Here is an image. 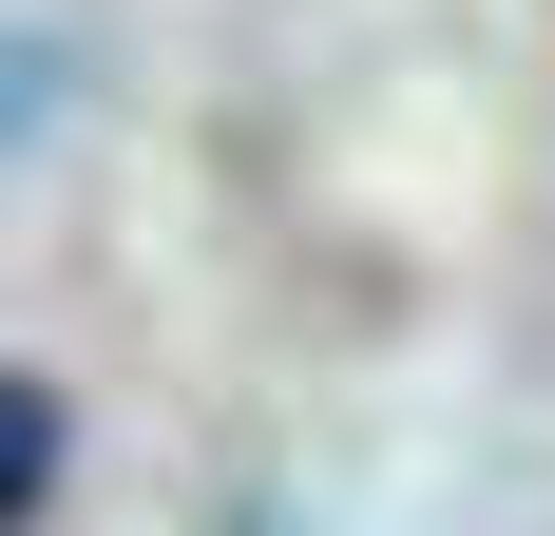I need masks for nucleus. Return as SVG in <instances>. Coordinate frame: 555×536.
Masks as SVG:
<instances>
[{
    "label": "nucleus",
    "mask_w": 555,
    "mask_h": 536,
    "mask_svg": "<svg viewBox=\"0 0 555 536\" xmlns=\"http://www.w3.org/2000/svg\"><path fill=\"white\" fill-rule=\"evenodd\" d=\"M39 97H57V58H39V39H0V154L39 135Z\"/></svg>",
    "instance_id": "f03ea898"
},
{
    "label": "nucleus",
    "mask_w": 555,
    "mask_h": 536,
    "mask_svg": "<svg viewBox=\"0 0 555 536\" xmlns=\"http://www.w3.org/2000/svg\"><path fill=\"white\" fill-rule=\"evenodd\" d=\"M39 480H57V403H39V383H0V536L39 518Z\"/></svg>",
    "instance_id": "f257e3e1"
}]
</instances>
